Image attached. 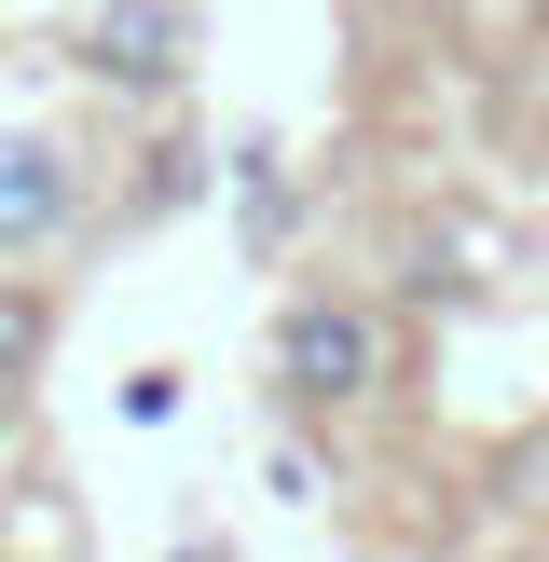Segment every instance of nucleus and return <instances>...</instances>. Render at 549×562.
Listing matches in <instances>:
<instances>
[{"instance_id": "2", "label": "nucleus", "mask_w": 549, "mask_h": 562, "mask_svg": "<svg viewBox=\"0 0 549 562\" xmlns=\"http://www.w3.org/2000/svg\"><path fill=\"white\" fill-rule=\"evenodd\" d=\"M82 206H97V179H82V151L55 124H0V274L55 261V247L82 234Z\"/></svg>"}, {"instance_id": "3", "label": "nucleus", "mask_w": 549, "mask_h": 562, "mask_svg": "<svg viewBox=\"0 0 549 562\" xmlns=\"http://www.w3.org/2000/svg\"><path fill=\"white\" fill-rule=\"evenodd\" d=\"M82 69L124 97H179L192 82V0H97L82 14Z\"/></svg>"}, {"instance_id": "4", "label": "nucleus", "mask_w": 549, "mask_h": 562, "mask_svg": "<svg viewBox=\"0 0 549 562\" xmlns=\"http://www.w3.org/2000/svg\"><path fill=\"white\" fill-rule=\"evenodd\" d=\"M27 357H42V302L0 289V371H27Z\"/></svg>"}, {"instance_id": "1", "label": "nucleus", "mask_w": 549, "mask_h": 562, "mask_svg": "<svg viewBox=\"0 0 549 562\" xmlns=\"http://www.w3.org/2000/svg\"><path fill=\"white\" fill-rule=\"evenodd\" d=\"M261 371H274V398L316 412V426H329V412H371L384 398V302L302 289L289 316H274V357H261Z\"/></svg>"}, {"instance_id": "5", "label": "nucleus", "mask_w": 549, "mask_h": 562, "mask_svg": "<svg viewBox=\"0 0 549 562\" xmlns=\"http://www.w3.org/2000/svg\"><path fill=\"white\" fill-rule=\"evenodd\" d=\"M27 371H0V481H14V439H27V398H14Z\"/></svg>"}, {"instance_id": "6", "label": "nucleus", "mask_w": 549, "mask_h": 562, "mask_svg": "<svg viewBox=\"0 0 549 562\" xmlns=\"http://www.w3.org/2000/svg\"><path fill=\"white\" fill-rule=\"evenodd\" d=\"M522 494H536V508H549V439H536V453H522Z\"/></svg>"}]
</instances>
